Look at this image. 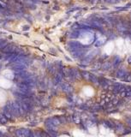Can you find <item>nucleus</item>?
I'll return each mask as SVG.
<instances>
[{
  "label": "nucleus",
  "instance_id": "f257e3e1",
  "mask_svg": "<svg viewBox=\"0 0 131 137\" xmlns=\"http://www.w3.org/2000/svg\"><path fill=\"white\" fill-rule=\"evenodd\" d=\"M7 107L9 111H10V113L12 114V116H17L20 115V111H19V105L18 103L16 102H10L8 105H7Z\"/></svg>",
  "mask_w": 131,
  "mask_h": 137
},
{
  "label": "nucleus",
  "instance_id": "f03ea898",
  "mask_svg": "<svg viewBox=\"0 0 131 137\" xmlns=\"http://www.w3.org/2000/svg\"><path fill=\"white\" fill-rule=\"evenodd\" d=\"M10 68L13 69V70L16 71V72H21V71H24L25 68H26V65L23 64H21V63L17 62H13V64L10 66Z\"/></svg>",
  "mask_w": 131,
  "mask_h": 137
},
{
  "label": "nucleus",
  "instance_id": "7ed1b4c3",
  "mask_svg": "<svg viewBox=\"0 0 131 137\" xmlns=\"http://www.w3.org/2000/svg\"><path fill=\"white\" fill-rule=\"evenodd\" d=\"M16 135L19 137H26L32 135V134L30 133V131L26 128H20L18 130H16Z\"/></svg>",
  "mask_w": 131,
  "mask_h": 137
},
{
  "label": "nucleus",
  "instance_id": "20e7f679",
  "mask_svg": "<svg viewBox=\"0 0 131 137\" xmlns=\"http://www.w3.org/2000/svg\"><path fill=\"white\" fill-rule=\"evenodd\" d=\"M2 50L4 52H6V53H13L14 51L16 50V48H15V46L14 45H11V44L10 45H8L7 44Z\"/></svg>",
  "mask_w": 131,
  "mask_h": 137
},
{
  "label": "nucleus",
  "instance_id": "39448f33",
  "mask_svg": "<svg viewBox=\"0 0 131 137\" xmlns=\"http://www.w3.org/2000/svg\"><path fill=\"white\" fill-rule=\"evenodd\" d=\"M113 48H114V44L112 42H109L105 46V51H106V53L107 54H111L113 51Z\"/></svg>",
  "mask_w": 131,
  "mask_h": 137
},
{
  "label": "nucleus",
  "instance_id": "423d86ee",
  "mask_svg": "<svg viewBox=\"0 0 131 137\" xmlns=\"http://www.w3.org/2000/svg\"><path fill=\"white\" fill-rule=\"evenodd\" d=\"M3 112H4V114H5V116L8 119H11L12 118V114L10 113V111H9V109H8V107L5 106L4 108H3Z\"/></svg>",
  "mask_w": 131,
  "mask_h": 137
},
{
  "label": "nucleus",
  "instance_id": "0eeeda50",
  "mask_svg": "<svg viewBox=\"0 0 131 137\" xmlns=\"http://www.w3.org/2000/svg\"><path fill=\"white\" fill-rule=\"evenodd\" d=\"M7 121H8V118L5 116V114L0 113V123L5 124L7 123Z\"/></svg>",
  "mask_w": 131,
  "mask_h": 137
},
{
  "label": "nucleus",
  "instance_id": "6e6552de",
  "mask_svg": "<svg viewBox=\"0 0 131 137\" xmlns=\"http://www.w3.org/2000/svg\"><path fill=\"white\" fill-rule=\"evenodd\" d=\"M61 81H62V75H61V74H58V75H56V77H55L54 81H55L56 84H58L59 83V82H61Z\"/></svg>",
  "mask_w": 131,
  "mask_h": 137
},
{
  "label": "nucleus",
  "instance_id": "1a4fd4ad",
  "mask_svg": "<svg viewBox=\"0 0 131 137\" xmlns=\"http://www.w3.org/2000/svg\"><path fill=\"white\" fill-rule=\"evenodd\" d=\"M51 121H52V123L56 126V125H59L60 124V122H59V120L57 119V118H52V119H51Z\"/></svg>",
  "mask_w": 131,
  "mask_h": 137
},
{
  "label": "nucleus",
  "instance_id": "9d476101",
  "mask_svg": "<svg viewBox=\"0 0 131 137\" xmlns=\"http://www.w3.org/2000/svg\"><path fill=\"white\" fill-rule=\"evenodd\" d=\"M7 45L6 40H0V49H3Z\"/></svg>",
  "mask_w": 131,
  "mask_h": 137
},
{
  "label": "nucleus",
  "instance_id": "9b49d317",
  "mask_svg": "<svg viewBox=\"0 0 131 137\" xmlns=\"http://www.w3.org/2000/svg\"><path fill=\"white\" fill-rule=\"evenodd\" d=\"M82 75H84V77H85V78H87V79L90 77V76H89V74H88V73H87V72H83V73H82Z\"/></svg>",
  "mask_w": 131,
  "mask_h": 137
},
{
  "label": "nucleus",
  "instance_id": "f8f14e48",
  "mask_svg": "<svg viewBox=\"0 0 131 137\" xmlns=\"http://www.w3.org/2000/svg\"><path fill=\"white\" fill-rule=\"evenodd\" d=\"M28 29H29V27H28V26H25L23 28V30H28Z\"/></svg>",
  "mask_w": 131,
  "mask_h": 137
},
{
  "label": "nucleus",
  "instance_id": "ddd939ff",
  "mask_svg": "<svg viewBox=\"0 0 131 137\" xmlns=\"http://www.w3.org/2000/svg\"><path fill=\"white\" fill-rule=\"evenodd\" d=\"M111 1H115V2H118V1H120V0H111Z\"/></svg>",
  "mask_w": 131,
  "mask_h": 137
}]
</instances>
